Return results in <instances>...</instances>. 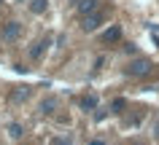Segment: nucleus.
<instances>
[{
  "instance_id": "1",
  "label": "nucleus",
  "mask_w": 159,
  "mask_h": 145,
  "mask_svg": "<svg viewBox=\"0 0 159 145\" xmlns=\"http://www.w3.org/2000/svg\"><path fill=\"white\" fill-rule=\"evenodd\" d=\"M102 19H105V14L102 11H94V14H86L84 19H81V27H84L86 32H94L97 27L102 24Z\"/></svg>"
},
{
  "instance_id": "2",
  "label": "nucleus",
  "mask_w": 159,
  "mask_h": 145,
  "mask_svg": "<svg viewBox=\"0 0 159 145\" xmlns=\"http://www.w3.org/2000/svg\"><path fill=\"white\" fill-rule=\"evenodd\" d=\"M148 73H151L148 59H135L132 65H127V75H148Z\"/></svg>"
},
{
  "instance_id": "3",
  "label": "nucleus",
  "mask_w": 159,
  "mask_h": 145,
  "mask_svg": "<svg viewBox=\"0 0 159 145\" xmlns=\"http://www.w3.org/2000/svg\"><path fill=\"white\" fill-rule=\"evenodd\" d=\"M49 46H51V38H43V41H38L33 49H30V59H41L43 54H46V49H49Z\"/></svg>"
},
{
  "instance_id": "4",
  "label": "nucleus",
  "mask_w": 159,
  "mask_h": 145,
  "mask_svg": "<svg viewBox=\"0 0 159 145\" xmlns=\"http://www.w3.org/2000/svg\"><path fill=\"white\" fill-rule=\"evenodd\" d=\"M19 35H22V24H16V22H8V24L3 27V38L6 41H16Z\"/></svg>"
},
{
  "instance_id": "5",
  "label": "nucleus",
  "mask_w": 159,
  "mask_h": 145,
  "mask_svg": "<svg viewBox=\"0 0 159 145\" xmlns=\"http://www.w3.org/2000/svg\"><path fill=\"white\" fill-rule=\"evenodd\" d=\"M75 8H78V14H94V11H97V0H78V3H75Z\"/></svg>"
},
{
  "instance_id": "6",
  "label": "nucleus",
  "mask_w": 159,
  "mask_h": 145,
  "mask_svg": "<svg viewBox=\"0 0 159 145\" xmlns=\"http://www.w3.org/2000/svg\"><path fill=\"white\" fill-rule=\"evenodd\" d=\"M119 38H121V27H116V24L102 32V43H116Z\"/></svg>"
},
{
  "instance_id": "7",
  "label": "nucleus",
  "mask_w": 159,
  "mask_h": 145,
  "mask_svg": "<svg viewBox=\"0 0 159 145\" xmlns=\"http://www.w3.org/2000/svg\"><path fill=\"white\" fill-rule=\"evenodd\" d=\"M46 6H49L46 0H30V11H33V14H43Z\"/></svg>"
},
{
  "instance_id": "8",
  "label": "nucleus",
  "mask_w": 159,
  "mask_h": 145,
  "mask_svg": "<svg viewBox=\"0 0 159 145\" xmlns=\"http://www.w3.org/2000/svg\"><path fill=\"white\" fill-rule=\"evenodd\" d=\"M81 108L84 110H94L97 108V97H81Z\"/></svg>"
},
{
  "instance_id": "9",
  "label": "nucleus",
  "mask_w": 159,
  "mask_h": 145,
  "mask_svg": "<svg viewBox=\"0 0 159 145\" xmlns=\"http://www.w3.org/2000/svg\"><path fill=\"white\" fill-rule=\"evenodd\" d=\"M41 113H54V100H43L41 102Z\"/></svg>"
},
{
  "instance_id": "10",
  "label": "nucleus",
  "mask_w": 159,
  "mask_h": 145,
  "mask_svg": "<svg viewBox=\"0 0 159 145\" xmlns=\"http://www.w3.org/2000/svg\"><path fill=\"white\" fill-rule=\"evenodd\" d=\"M8 132H11V137H14V140H19V137H22V126H19V124H11Z\"/></svg>"
},
{
  "instance_id": "11",
  "label": "nucleus",
  "mask_w": 159,
  "mask_h": 145,
  "mask_svg": "<svg viewBox=\"0 0 159 145\" xmlns=\"http://www.w3.org/2000/svg\"><path fill=\"white\" fill-rule=\"evenodd\" d=\"M25 89H22V86H19V89H16V92H14V100H25Z\"/></svg>"
},
{
  "instance_id": "12",
  "label": "nucleus",
  "mask_w": 159,
  "mask_h": 145,
  "mask_svg": "<svg viewBox=\"0 0 159 145\" xmlns=\"http://www.w3.org/2000/svg\"><path fill=\"white\" fill-rule=\"evenodd\" d=\"M51 145H70V143H67L65 137H54V140H51Z\"/></svg>"
},
{
  "instance_id": "13",
  "label": "nucleus",
  "mask_w": 159,
  "mask_h": 145,
  "mask_svg": "<svg viewBox=\"0 0 159 145\" xmlns=\"http://www.w3.org/2000/svg\"><path fill=\"white\" fill-rule=\"evenodd\" d=\"M111 108H113V110H121V108H124V100H113V105H111Z\"/></svg>"
},
{
  "instance_id": "14",
  "label": "nucleus",
  "mask_w": 159,
  "mask_h": 145,
  "mask_svg": "<svg viewBox=\"0 0 159 145\" xmlns=\"http://www.w3.org/2000/svg\"><path fill=\"white\" fill-rule=\"evenodd\" d=\"M89 145H105V143H102V140H92Z\"/></svg>"
}]
</instances>
